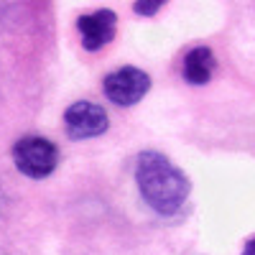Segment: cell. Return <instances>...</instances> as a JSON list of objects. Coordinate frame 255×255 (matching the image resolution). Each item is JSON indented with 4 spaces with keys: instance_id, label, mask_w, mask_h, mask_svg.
<instances>
[{
    "instance_id": "obj_1",
    "label": "cell",
    "mask_w": 255,
    "mask_h": 255,
    "mask_svg": "<svg viewBox=\"0 0 255 255\" xmlns=\"http://www.w3.org/2000/svg\"><path fill=\"white\" fill-rule=\"evenodd\" d=\"M135 184L143 202L158 217H174L189 199V179L158 151H143L135 161Z\"/></svg>"
},
{
    "instance_id": "obj_2",
    "label": "cell",
    "mask_w": 255,
    "mask_h": 255,
    "mask_svg": "<svg viewBox=\"0 0 255 255\" xmlns=\"http://www.w3.org/2000/svg\"><path fill=\"white\" fill-rule=\"evenodd\" d=\"M13 163L28 179H46L59 166V148L41 135H26L13 145Z\"/></svg>"
},
{
    "instance_id": "obj_3",
    "label": "cell",
    "mask_w": 255,
    "mask_h": 255,
    "mask_svg": "<svg viewBox=\"0 0 255 255\" xmlns=\"http://www.w3.org/2000/svg\"><path fill=\"white\" fill-rule=\"evenodd\" d=\"M148 90H151V77L138 67H120L102 79L105 97L113 105H118V108L138 105L148 95Z\"/></svg>"
},
{
    "instance_id": "obj_4",
    "label": "cell",
    "mask_w": 255,
    "mask_h": 255,
    "mask_svg": "<svg viewBox=\"0 0 255 255\" xmlns=\"http://www.w3.org/2000/svg\"><path fill=\"white\" fill-rule=\"evenodd\" d=\"M108 128H110L108 113L90 100H77L64 110V130L72 140L100 138Z\"/></svg>"
},
{
    "instance_id": "obj_5",
    "label": "cell",
    "mask_w": 255,
    "mask_h": 255,
    "mask_svg": "<svg viewBox=\"0 0 255 255\" xmlns=\"http://www.w3.org/2000/svg\"><path fill=\"white\" fill-rule=\"evenodd\" d=\"M115 26H118V15L108 8L77 18V31L82 38V46L87 51H100L102 46H108L115 38Z\"/></svg>"
},
{
    "instance_id": "obj_6",
    "label": "cell",
    "mask_w": 255,
    "mask_h": 255,
    "mask_svg": "<svg viewBox=\"0 0 255 255\" xmlns=\"http://www.w3.org/2000/svg\"><path fill=\"white\" fill-rule=\"evenodd\" d=\"M215 69H217V59L212 54V49L209 46H194L184 56L181 77H184L186 84H191V87H202V84H207L215 77Z\"/></svg>"
},
{
    "instance_id": "obj_7",
    "label": "cell",
    "mask_w": 255,
    "mask_h": 255,
    "mask_svg": "<svg viewBox=\"0 0 255 255\" xmlns=\"http://www.w3.org/2000/svg\"><path fill=\"white\" fill-rule=\"evenodd\" d=\"M163 5H166V0H135L133 10H135L138 15H143V18H151V15H156Z\"/></svg>"
},
{
    "instance_id": "obj_8",
    "label": "cell",
    "mask_w": 255,
    "mask_h": 255,
    "mask_svg": "<svg viewBox=\"0 0 255 255\" xmlns=\"http://www.w3.org/2000/svg\"><path fill=\"white\" fill-rule=\"evenodd\" d=\"M240 255H255V235L253 238H248V243H245V248H243V253Z\"/></svg>"
}]
</instances>
